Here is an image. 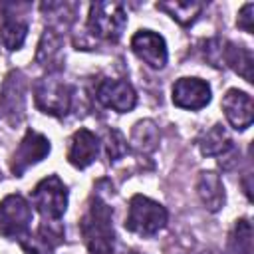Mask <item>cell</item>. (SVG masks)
I'll return each instance as SVG.
<instances>
[{"label":"cell","mask_w":254,"mask_h":254,"mask_svg":"<svg viewBox=\"0 0 254 254\" xmlns=\"http://www.w3.org/2000/svg\"><path fill=\"white\" fill-rule=\"evenodd\" d=\"M48 153H50V141L42 133L28 129L26 135H24V139L20 141L18 149L12 155V161H10L12 175L22 177L32 165L40 163Z\"/></svg>","instance_id":"obj_7"},{"label":"cell","mask_w":254,"mask_h":254,"mask_svg":"<svg viewBox=\"0 0 254 254\" xmlns=\"http://www.w3.org/2000/svg\"><path fill=\"white\" fill-rule=\"evenodd\" d=\"M64 242V226L60 220H44L36 232H30L20 246L26 254H54V250Z\"/></svg>","instance_id":"obj_11"},{"label":"cell","mask_w":254,"mask_h":254,"mask_svg":"<svg viewBox=\"0 0 254 254\" xmlns=\"http://www.w3.org/2000/svg\"><path fill=\"white\" fill-rule=\"evenodd\" d=\"M32 206L22 194H8L0 202V234L8 240H24L30 234Z\"/></svg>","instance_id":"obj_4"},{"label":"cell","mask_w":254,"mask_h":254,"mask_svg":"<svg viewBox=\"0 0 254 254\" xmlns=\"http://www.w3.org/2000/svg\"><path fill=\"white\" fill-rule=\"evenodd\" d=\"M252 52L242 48V46H234L230 42H226L224 48V67L230 65L236 73H240L248 83H252Z\"/></svg>","instance_id":"obj_17"},{"label":"cell","mask_w":254,"mask_h":254,"mask_svg":"<svg viewBox=\"0 0 254 254\" xmlns=\"http://www.w3.org/2000/svg\"><path fill=\"white\" fill-rule=\"evenodd\" d=\"M97 151H99V139L95 137V133H91L89 129H77L69 141L67 161L75 169H85L95 161Z\"/></svg>","instance_id":"obj_13"},{"label":"cell","mask_w":254,"mask_h":254,"mask_svg":"<svg viewBox=\"0 0 254 254\" xmlns=\"http://www.w3.org/2000/svg\"><path fill=\"white\" fill-rule=\"evenodd\" d=\"M210 101V85L198 77H181L173 85V103L181 109H202Z\"/></svg>","instance_id":"obj_9"},{"label":"cell","mask_w":254,"mask_h":254,"mask_svg":"<svg viewBox=\"0 0 254 254\" xmlns=\"http://www.w3.org/2000/svg\"><path fill=\"white\" fill-rule=\"evenodd\" d=\"M95 97L103 107L119 111V113L131 111L137 103L135 89L131 87L129 81H123V79H103L97 85Z\"/></svg>","instance_id":"obj_8"},{"label":"cell","mask_w":254,"mask_h":254,"mask_svg":"<svg viewBox=\"0 0 254 254\" xmlns=\"http://www.w3.org/2000/svg\"><path fill=\"white\" fill-rule=\"evenodd\" d=\"M196 145L206 157H222L232 151V139L220 123L212 125L208 131H202L196 139Z\"/></svg>","instance_id":"obj_15"},{"label":"cell","mask_w":254,"mask_h":254,"mask_svg":"<svg viewBox=\"0 0 254 254\" xmlns=\"http://www.w3.org/2000/svg\"><path fill=\"white\" fill-rule=\"evenodd\" d=\"M26 34H28V24L18 20V18L16 20L14 18H6L2 22V26H0V42L10 52L22 48V44L26 40Z\"/></svg>","instance_id":"obj_18"},{"label":"cell","mask_w":254,"mask_h":254,"mask_svg":"<svg viewBox=\"0 0 254 254\" xmlns=\"http://www.w3.org/2000/svg\"><path fill=\"white\" fill-rule=\"evenodd\" d=\"M105 151H107V157H109L111 161H117V159H121V157L127 153V141H125V137H123L117 129L107 131Z\"/></svg>","instance_id":"obj_21"},{"label":"cell","mask_w":254,"mask_h":254,"mask_svg":"<svg viewBox=\"0 0 254 254\" xmlns=\"http://www.w3.org/2000/svg\"><path fill=\"white\" fill-rule=\"evenodd\" d=\"M252 10H254V4L252 2H246L242 6V10L238 12V20H236L238 28L244 30V32H248V34H252Z\"/></svg>","instance_id":"obj_22"},{"label":"cell","mask_w":254,"mask_h":254,"mask_svg":"<svg viewBox=\"0 0 254 254\" xmlns=\"http://www.w3.org/2000/svg\"><path fill=\"white\" fill-rule=\"evenodd\" d=\"M71 95H73L71 85L56 75L42 77L34 87L36 105L50 115H65L71 105Z\"/></svg>","instance_id":"obj_6"},{"label":"cell","mask_w":254,"mask_h":254,"mask_svg":"<svg viewBox=\"0 0 254 254\" xmlns=\"http://www.w3.org/2000/svg\"><path fill=\"white\" fill-rule=\"evenodd\" d=\"M131 143L139 151H153L159 143V131L153 121H139L131 133Z\"/></svg>","instance_id":"obj_19"},{"label":"cell","mask_w":254,"mask_h":254,"mask_svg":"<svg viewBox=\"0 0 254 254\" xmlns=\"http://www.w3.org/2000/svg\"><path fill=\"white\" fill-rule=\"evenodd\" d=\"M131 50L139 60H143L153 69H161L167 64V44L163 36L151 30H139L137 34H133Z\"/></svg>","instance_id":"obj_10"},{"label":"cell","mask_w":254,"mask_h":254,"mask_svg":"<svg viewBox=\"0 0 254 254\" xmlns=\"http://www.w3.org/2000/svg\"><path fill=\"white\" fill-rule=\"evenodd\" d=\"M127 26V12L119 2H95L89 6L87 28L93 36L117 42Z\"/></svg>","instance_id":"obj_3"},{"label":"cell","mask_w":254,"mask_h":254,"mask_svg":"<svg viewBox=\"0 0 254 254\" xmlns=\"http://www.w3.org/2000/svg\"><path fill=\"white\" fill-rule=\"evenodd\" d=\"M79 232L89 254H115V230L113 208L101 198L91 196L87 210L79 220Z\"/></svg>","instance_id":"obj_1"},{"label":"cell","mask_w":254,"mask_h":254,"mask_svg":"<svg viewBox=\"0 0 254 254\" xmlns=\"http://www.w3.org/2000/svg\"><path fill=\"white\" fill-rule=\"evenodd\" d=\"M222 109H224V115H226L228 123L234 129L244 131V129H248L252 125L254 105H252V97L246 91L228 89L226 95L222 97Z\"/></svg>","instance_id":"obj_12"},{"label":"cell","mask_w":254,"mask_h":254,"mask_svg":"<svg viewBox=\"0 0 254 254\" xmlns=\"http://www.w3.org/2000/svg\"><path fill=\"white\" fill-rule=\"evenodd\" d=\"M157 8L167 12L181 26H189L200 16V12L204 10V4L194 0H173V2H159Z\"/></svg>","instance_id":"obj_16"},{"label":"cell","mask_w":254,"mask_h":254,"mask_svg":"<svg viewBox=\"0 0 254 254\" xmlns=\"http://www.w3.org/2000/svg\"><path fill=\"white\" fill-rule=\"evenodd\" d=\"M196 192L202 200V204L210 210V212H216L224 206L226 202V192H224V185L220 181V177L216 173H200L198 177V185H196Z\"/></svg>","instance_id":"obj_14"},{"label":"cell","mask_w":254,"mask_h":254,"mask_svg":"<svg viewBox=\"0 0 254 254\" xmlns=\"http://www.w3.org/2000/svg\"><path fill=\"white\" fill-rule=\"evenodd\" d=\"M32 204L44 220H60L67 208V187L58 175H50L34 187Z\"/></svg>","instance_id":"obj_5"},{"label":"cell","mask_w":254,"mask_h":254,"mask_svg":"<svg viewBox=\"0 0 254 254\" xmlns=\"http://www.w3.org/2000/svg\"><path fill=\"white\" fill-rule=\"evenodd\" d=\"M167 208L149 196L135 194L129 200V210L125 218V228L139 236H153L167 224Z\"/></svg>","instance_id":"obj_2"},{"label":"cell","mask_w":254,"mask_h":254,"mask_svg":"<svg viewBox=\"0 0 254 254\" xmlns=\"http://www.w3.org/2000/svg\"><path fill=\"white\" fill-rule=\"evenodd\" d=\"M230 250L236 254H252V226L248 218L236 220L234 232L230 236Z\"/></svg>","instance_id":"obj_20"}]
</instances>
